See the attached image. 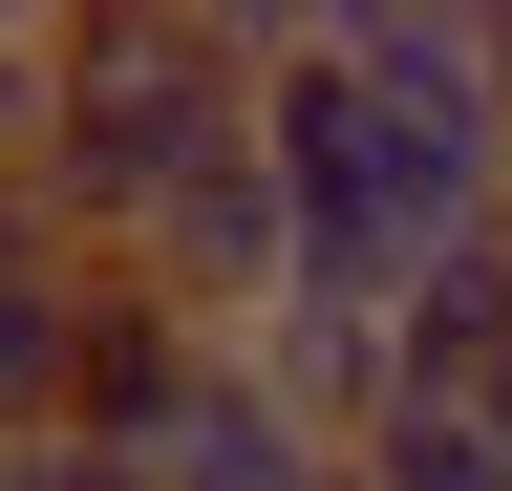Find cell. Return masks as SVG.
<instances>
[{"label": "cell", "mask_w": 512, "mask_h": 491, "mask_svg": "<svg viewBox=\"0 0 512 491\" xmlns=\"http://www.w3.org/2000/svg\"><path fill=\"white\" fill-rule=\"evenodd\" d=\"M0 491H150L128 449H0Z\"/></svg>", "instance_id": "ba28073f"}, {"label": "cell", "mask_w": 512, "mask_h": 491, "mask_svg": "<svg viewBox=\"0 0 512 491\" xmlns=\"http://www.w3.org/2000/svg\"><path fill=\"white\" fill-rule=\"evenodd\" d=\"M86 321H107V257H86L43 193H0V449H64V406H86Z\"/></svg>", "instance_id": "3957f363"}, {"label": "cell", "mask_w": 512, "mask_h": 491, "mask_svg": "<svg viewBox=\"0 0 512 491\" xmlns=\"http://www.w3.org/2000/svg\"><path fill=\"white\" fill-rule=\"evenodd\" d=\"M384 363H406V406H491V363H512V235H448V257L384 299Z\"/></svg>", "instance_id": "5b68a950"}, {"label": "cell", "mask_w": 512, "mask_h": 491, "mask_svg": "<svg viewBox=\"0 0 512 491\" xmlns=\"http://www.w3.org/2000/svg\"><path fill=\"white\" fill-rule=\"evenodd\" d=\"M342 491H512V449H491L470 406H384L363 449H342Z\"/></svg>", "instance_id": "8992f818"}, {"label": "cell", "mask_w": 512, "mask_h": 491, "mask_svg": "<svg viewBox=\"0 0 512 491\" xmlns=\"http://www.w3.org/2000/svg\"><path fill=\"white\" fill-rule=\"evenodd\" d=\"M470 427H491V449H512V363H491V406H470Z\"/></svg>", "instance_id": "30bf717a"}, {"label": "cell", "mask_w": 512, "mask_h": 491, "mask_svg": "<svg viewBox=\"0 0 512 491\" xmlns=\"http://www.w3.org/2000/svg\"><path fill=\"white\" fill-rule=\"evenodd\" d=\"M256 86H278V22L107 0V22H64V107H43V171H22V193L86 235V257H128V235H150L192 171L256 129Z\"/></svg>", "instance_id": "7a4b0ae2"}, {"label": "cell", "mask_w": 512, "mask_h": 491, "mask_svg": "<svg viewBox=\"0 0 512 491\" xmlns=\"http://www.w3.org/2000/svg\"><path fill=\"white\" fill-rule=\"evenodd\" d=\"M43 107H64V22H0V193L43 171Z\"/></svg>", "instance_id": "52a82bcc"}, {"label": "cell", "mask_w": 512, "mask_h": 491, "mask_svg": "<svg viewBox=\"0 0 512 491\" xmlns=\"http://www.w3.org/2000/svg\"><path fill=\"white\" fill-rule=\"evenodd\" d=\"M256 150L299 193V299L384 321L448 235H491V22H278V86H256Z\"/></svg>", "instance_id": "6da1fadb"}, {"label": "cell", "mask_w": 512, "mask_h": 491, "mask_svg": "<svg viewBox=\"0 0 512 491\" xmlns=\"http://www.w3.org/2000/svg\"><path fill=\"white\" fill-rule=\"evenodd\" d=\"M150 491H342V427L278 406V385L214 342V363L171 385V427H150Z\"/></svg>", "instance_id": "277c9868"}, {"label": "cell", "mask_w": 512, "mask_h": 491, "mask_svg": "<svg viewBox=\"0 0 512 491\" xmlns=\"http://www.w3.org/2000/svg\"><path fill=\"white\" fill-rule=\"evenodd\" d=\"M491 235H512V22H491Z\"/></svg>", "instance_id": "9c48e42d"}]
</instances>
